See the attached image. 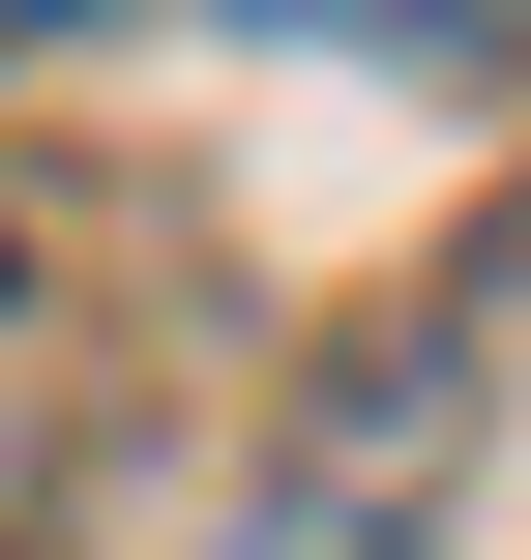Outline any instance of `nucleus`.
Masks as SVG:
<instances>
[{
    "instance_id": "7ed1b4c3",
    "label": "nucleus",
    "mask_w": 531,
    "mask_h": 560,
    "mask_svg": "<svg viewBox=\"0 0 531 560\" xmlns=\"http://www.w3.org/2000/svg\"><path fill=\"white\" fill-rule=\"evenodd\" d=\"M0 30H89V0H0Z\"/></svg>"
},
{
    "instance_id": "f03ea898",
    "label": "nucleus",
    "mask_w": 531,
    "mask_h": 560,
    "mask_svg": "<svg viewBox=\"0 0 531 560\" xmlns=\"http://www.w3.org/2000/svg\"><path fill=\"white\" fill-rule=\"evenodd\" d=\"M236 30H414V59H473V30H531V0H236Z\"/></svg>"
},
{
    "instance_id": "f257e3e1",
    "label": "nucleus",
    "mask_w": 531,
    "mask_h": 560,
    "mask_svg": "<svg viewBox=\"0 0 531 560\" xmlns=\"http://www.w3.org/2000/svg\"><path fill=\"white\" fill-rule=\"evenodd\" d=\"M443 502H473V325H384V354L296 413L266 560H443Z\"/></svg>"
}]
</instances>
